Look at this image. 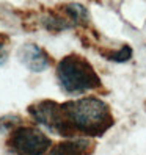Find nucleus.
<instances>
[{"mask_svg":"<svg viewBox=\"0 0 146 155\" xmlns=\"http://www.w3.org/2000/svg\"><path fill=\"white\" fill-rule=\"evenodd\" d=\"M61 107L66 121L77 135L97 138L110 130L115 124L110 107L94 96L68 100L61 104Z\"/></svg>","mask_w":146,"mask_h":155,"instance_id":"obj_1","label":"nucleus"},{"mask_svg":"<svg viewBox=\"0 0 146 155\" xmlns=\"http://www.w3.org/2000/svg\"><path fill=\"white\" fill-rule=\"evenodd\" d=\"M57 80L63 93L69 96L99 89L102 81L90 61L77 53L63 57L57 64Z\"/></svg>","mask_w":146,"mask_h":155,"instance_id":"obj_2","label":"nucleus"},{"mask_svg":"<svg viewBox=\"0 0 146 155\" xmlns=\"http://www.w3.org/2000/svg\"><path fill=\"white\" fill-rule=\"evenodd\" d=\"M27 111H29L30 117L36 124L42 125L50 133L65 136V138H69V140L77 136V133L72 130V127L66 121L61 104H57L49 99L38 100V102H33L32 105H29Z\"/></svg>","mask_w":146,"mask_h":155,"instance_id":"obj_3","label":"nucleus"},{"mask_svg":"<svg viewBox=\"0 0 146 155\" xmlns=\"http://www.w3.org/2000/svg\"><path fill=\"white\" fill-rule=\"evenodd\" d=\"M11 155H44L52 147V141L38 127L21 125L11 132L6 141Z\"/></svg>","mask_w":146,"mask_h":155,"instance_id":"obj_4","label":"nucleus"},{"mask_svg":"<svg viewBox=\"0 0 146 155\" xmlns=\"http://www.w3.org/2000/svg\"><path fill=\"white\" fill-rule=\"evenodd\" d=\"M19 60L32 72H42L52 63V58L49 57V53L42 47H39L38 44H33V42L24 44L19 49Z\"/></svg>","mask_w":146,"mask_h":155,"instance_id":"obj_5","label":"nucleus"},{"mask_svg":"<svg viewBox=\"0 0 146 155\" xmlns=\"http://www.w3.org/2000/svg\"><path fill=\"white\" fill-rule=\"evenodd\" d=\"M93 144L85 138H72L55 144L46 155H88L91 153Z\"/></svg>","mask_w":146,"mask_h":155,"instance_id":"obj_6","label":"nucleus"},{"mask_svg":"<svg viewBox=\"0 0 146 155\" xmlns=\"http://www.w3.org/2000/svg\"><path fill=\"white\" fill-rule=\"evenodd\" d=\"M21 122L22 119L16 114H8V116L0 117V133L16 130L17 127H21Z\"/></svg>","mask_w":146,"mask_h":155,"instance_id":"obj_7","label":"nucleus"},{"mask_svg":"<svg viewBox=\"0 0 146 155\" xmlns=\"http://www.w3.org/2000/svg\"><path fill=\"white\" fill-rule=\"evenodd\" d=\"M132 57V49L129 45H123L121 49H118L116 52H112V53H105V58L110 60V61H115V63H124Z\"/></svg>","mask_w":146,"mask_h":155,"instance_id":"obj_8","label":"nucleus"},{"mask_svg":"<svg viewBox=\"0 0 146 155\" xmlns=\"http://www.w3.org/2000/svg\"><path fill=\"white\" fill-rule=\"evenodd\" d=\"M6 42H8L6 36L0 33V60H3V58H5L3 55H6V53H5V50H6ZM0 63H2V61H0Z\"/></svg>","mask_w":146,"mask_h":155,"instance_id":"obj_9","label":"nucleus"}]
</instances>
